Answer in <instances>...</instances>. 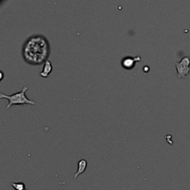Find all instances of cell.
<instances>
[{"label": "cell", "mask_w": 190, "mask_h": 190, "mask_svg": "<svg viewBox=\"0 0 190 190\" xmlns=\"http://www.w3.org/2000/svg\"><path fill=\"white\" fill-rule=\"evenodd\" d=\"M178 78H185L190 72V57H184L180 62H174Z\"/></svg>", "instance_id": "cell-3"}, {"label": "cell", "mask_w": 190, "mask_h": 190, "mask_svg": "<svg viewBox=\"0 0 190 190\" xmlns=\"http://www.w3.org/2000/svg\"><path fill=\"white\" fill-rule=\"evenodd\" d=\"M11 185L15 190H28L25 188V184L23 182L11 183Z\"/></svg>", "instance_id": "cell-7"}, {"label": "cell", "mask_w": 190, "mask_h": 190, "mask_svg": "<svg viewBox=\"0 0 190 190\" xmlns=\"http://www.w3.org/2000/svg\"><path fill=\"white\" fill-rule=\"evenodd\" d=\"M1 79H0V80H2V79H3V72H2V71H1Z\"/></svg>", "instance_id": "cell-8"}, {"label": "cell", "mask_w": 190, "mask_h": 190, "mask_svg": "<svg viewBox=\"0 0 190 190\" xmlns=\"http://www.w3.org/2000/svg\"><path fill=\"white\" fill-rule=\"evenodd\" d=\"M28 89V86L26 85L19 92L14 93L11 95L5 94L3 93L0 94V98L1 99H7L8 100V104L6 106V110L9 109L12 106L14 105H35L36 102L28 99L26 97L27 90Z\"/></svg>", "instance_id": "cell-2"}, {"label": "cell", "mask_w": 190, "mask_h": 190, "mask_svg": "<svg viewBox=\"0 0 190 190\" xmlns=\"http://www.w3.org/2000/svg\"><path fill=\"white\" fill-rule=\"evenodd\" d=\"M52 71H53V65H52L51 61L47 60L46 62L44 63L43 68H42V70L41 72L40 73V76H41L43 78H47L50 76V74H51Z\"/></svg>", "instance_id": "cell-5"}, {"label": "cell", "mask_w": 190, "mask_h": 190, "mask_svg": "<svg viewBox=\"0 0 190 190\" xmlns=\"http://www.w3.org/2000/svg\"><path fill=\"white\" fill-rule=\"evenodd\" d=\"M87 165H88L87 160H85V159H81V160L78 162L77 171V172L74 174L73 178H74V179H77L78 176L80 175V174H83V173H84L85 171H86V168H87Z\"/></svg>", "instance_id": "cell-6"}, {"label": "cell", "mask_w": 190, "mask_h": 190, "mask_svg": "<svg viewBox=\"0 0 190 190\" xmlns=\"http://www.w3.org/2000/svg\"><path fill=\"white\" fill-rule=\"evenodd\" d=\"M22 57L30 65H40L48 60L51 45L44 35L36 33L30 36L22 47Z\"/></svg>", "instance_id": "cell-1"}, {"label": "cell", "mask_w": 190, "mask_h": 190, "mask_svg": "<svg viewBox=\"0 0 190 190\" xmlns=\"http://www.w3.org/2000/svg\"><path fill=\"white\" fill-rule=\"evenodd\" d=\"M142 60V58L140 56L137 57H123L121 60V66L125 69V70H132L135 67L137 62H140Z\"/></svg>", "instance_id": "cell-4"}]
</instances>
